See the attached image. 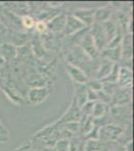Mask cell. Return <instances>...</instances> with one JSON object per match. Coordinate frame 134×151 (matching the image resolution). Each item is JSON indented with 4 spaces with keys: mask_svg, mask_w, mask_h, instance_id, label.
<instances>
[{
    "mask_svg": "<svg viewBox=\"0 0 134 151\" xmlns=\"http://www.w3.org/2000/svg\"><path fill=\"white\" fill-rule=\"evenodd\" d=\"M124 134V129L120 126L108 124L99 128L98 140L100 141H117Z\"/></svg>",
    "mask_w": 134,
    "mask_h": 151,
    "instance_id": "cell-1",
    "label": "cell"
},
{
    "mask_svg": "<svg viewBox=\"0 0 134 151\" xmlns=\"http://www.w3.org/2000/svg\"><path fill=\"white\" fill-rule=\"evenodd\" d=\"M89 33L94 41V45H95V47H96L97 50L99 52V55H100V52L103 50H105L107 45H108L105 33H104L101 24L94 22L89 27Z\"/></svg>",
    "mask_w": 134,
    "mask_h": 151,
    "instance_id": "cell-2",
    "label": "cell"
},
{
    "mask_svg": "<svg viewBox=\"0 0 134 151\" xmlns=\"http://www.w3.org/2000/svg\"><path fill=\"white\" fill-rule=\"evenodd\" d=\"M50 96V88L46 86L33 87L27 93L28 101L32 105H40Z\"/></svg>",
    "mask_w": 134,
    "mask_h": 151,
    "instance_id": "cell-3",
    "label": "cell"
},
{
    "mask_svg": "<svg viewBox=\"0 0 134 151\" xmlns=\"http://www.w3.org/2000/svg\"><path fill=\"white\" fill-rule=\"evenodd\" d=\"M78 47L81 48L82 52H83L90 60H96L97 58L100 57V55H99V52L97 50V48L94 45V41L89 33V30L85 33V35L82 37V40H80Z\"/></svg>",
    "mask_w": 134,
    "mask_h": 151,
    "instance_id": "cell-4",
    "label": "cell"
},
{
    "mask_svg": "<svg viewBox=\"0 0 134 151\" xmlns=\"http://www.w3.org/2000/svg\"><path fill=\"white\" fill-rule=\"evenodd\" d=\"M132 91L131 88H117L111 97V103L114 106H126L131 103Z\"/></svg>",
    "mask_w": 134,
    "mask_h": 151,
    "instance_id": "cell-5",
    "label": "cell"
},
{
    "mask_svg": "<svg viewBox=\"0 0 134 151\" xmlns=\"http://www.w3.org/2000/svg\"><path fill=\"white\" fill-rule=\"evenodd\" d=\"M64 67L65 70H66V73L74 84H86L88 82V77L80 68L67 62L64 64Z\"/></svg>",
    "mask_w": 134,
    "mask_h": 151,
    "instance_id": "cell-6",
    "label": "cell"
},
{
    "mask_svg": "<svg viewBox=\"0 0 134 151\" xmlns=\"http://www.w3.org/2000/svg\"><path fill=\"white\" fill-rule=\"evenodd\" d=\"M86 28V26L84 25L79 19H77L73 14L69 13L66 14V23H65L64 27V33L66 36L73 35L75 33L79 32V31L83 30Z\"/></svg>",
    "mask_w": 134,
    "mask_h": 151,
    "instance_id": "cell-7",
    "label": "cell"
},
{
    "mask_svg": "<svg viewBox=\"0 0 134 151\" xmlns=\"http://www.w3.org/2000/svg\"><path fill=\"white\" fill-rule=\"evenodd\" d=\"M96 8H79L74 10L71 14L79 19L86 27H90L94 23V14Z\"/></svg>",
    "mask_w": 134,
    "mask_h": 151,
    "instance_id": "cell-8",
    "label": "cell"
},
{
    "mask_svg": "<svg viewBox=\"0 0 134 151\" xmlns=\"http://www.w3.org/2000/svg\"><path fill=\"white\" fill-rule=\"evenodd\" d=\"M81 118V113H80V108L77 105L76 101L74 99L72 100V103L70 105L69 109L66 111V113L62 116L61 120H59L60 123H70V122H79Z\"/></svg>",
    "mask_w": 134,
    "mask_h": 151,
    "instance_id": "cell-9",
    "label": "cell"
},
{
    "mask_svg": "<svg viewBox=\"0 0 134 151\" xmlns=\"http://www.w3.org/2000/svg\"><path fill=\"white\" fill-rule=\"evenodd\" d=\"M100 57L102 58L109 60L113 64H119L122 58V52H121V45L113 47H106L100 52Z\"/></svg>",
    "mask_w": 134,
    "mask_h": 151,
    "instance_id": "cell-10",
    "label": "cell"
},
{
    "mask_svg": "<svg viewBox=\"0 0 134 151\" xmlns=\"http://www.w3.org/2000/svg\"><path fill=\"white\" fill-rule=\"evenodd\" d=\"M65 23H66V14H57L55 17H53L47 22V29L48 31H50L52 33L60 32V31L64 30Z\"/></svg>",
    "mask_w": 134,
    "mask_h": 151,
    "instance_id": "cell-11",
    "label": "cell"
},
{
    "mask_svg": "<svg viewBox=\"0 0 134 151\" xmlns=\"http://www.w3.org/2000/svg\"><path fill=\"white\" fill-rule=\"evenodd\" d=\"M121 52H122L121 60L131 63V60H132V33H126L123 36L122 42H121Z\"/></svg>",
    "mask_w": 134,
    "mask_h": 151,
    "instance_id": "cell-12",
    "label": "cell"
},
{
    "mask_svg": "<svg viewBox=\"0 0 134 151\" xmlns=\"http://www.w3.org/2000/svg\"><path fill=\"white\" fill-rule=\"evenodd\" d=\"M132 82H133L132 70L127 69V68L120 67L117 86L119 88H131L132 87Z\"/></svg>",
    "mask_w": 134,
    "mask_h": 151,
    "instance_id": "cell-13",
    "label": "cell"
},
{
    "mask_svg": "<svg viewBox=\"0 0 134 151\" xmlns=\"http://www.w3.org/2000/svg\"><path fill=\"white\" fill-rule=\"evenodd\" d=\"M101 26L103 28V31L105 33L106 40L108 43L115 37V35L118 33V31H121L118 24L114 20H112V19H109V20L105 21V22L101 23Z\"/></svg>",
    "mask_w": 134,
    "mask_h": 151,
    "instance_id": "cell-14",
    "label": "cell"
},
{
    "mask_svg": "<svg viewBox=\"0 0 134 151\" xmlns=\"http://www.w3.org/2000/svg\"><path fill=\"white\" fill-rule=\"evenodd\" d=\"M73 99L76 101L79 108H81L87 102V86L86 84H74V96Z\"/></svg>",
    "mask_w": 134,
    "mask_h": 151,
    "instance_id": "cell-15",
    "label": "cell"
},
{
    "mask_svg": "<svg viewBox=\"0 0 134 151\" xmlns=\"http://www.w3.org/2000/svg\"><path fill=\"white\" fill-rule=\"evenodd\" d=\"M113 63L109 62V60L102 58V60L99 62L98 68H97L96 74H95V79L99 80V81H103L104 79L109 75V73L111 72V69L113 67Z\"/></svg>",
    "mask_w": 134,
    "mask_h": 151,
    "instance_id": "cell-16",
    "label": "cell"
},
{
    "mask_svg": "<svg viewBox=\"0 0 134 151\" xmlns=\"http://www.w3.org/2000/svg\"><path fill=\"white\" fill-rule=\"evenodd\" d=\"M0 55L6 62H10L17 57V47L10 42H3L0 45Z\"/></svg>",
    "mask_w": 134,
    "mask_h": 151,
    "instance_id": "cell-17",
    "label": "cell"
},
{
    "mask_svg": "<svg viewBox=\"0 0 134 151\" xmlns=\"http://www.w3.org/2000/svg\"><path fill=\"white\" fill-rule=\"evenodd\" d=\"M113 14V10L110 6H103L100 8H96L94 14V22L95 23H103L105 21L111 19Z\"/></svg>",
    "mask_w": 134,
    "mask_h": 151,
    "instance_id": "cell-18",
    "label": "cell"
},
{
    "mask_svg": "<svg viewBox=\"0 0 134 151\" xmlns=\"http://www.w3.org/2000/svg\"><path fill=\"white\" fill-rule=\"evenodd\" d=\"M109 111H110V109H109V105H106L104 103H101V102L97 101L94 103L93 111H92L91 117L93 119L101 118V117L107 115V114L109 113Z\"/></svg>",
    "mask_w": 134,
    "mask_h": 151,
    "instance_id": "cell-19",
    "label": "cell"
},
{
    "mask_svg": "<svg viewBox=\"0 0 134 151\" xmlns=\"http://www.w3.org/2000/svg\"><path fill=\"white\" fill-rule=\"evenodd\" d=\"M120 64H114L111 69V72L107 76L105 79L102 81V83H110V84H117L119 70H120Z\"/></svg>",
    "mask_w": 134,
    "mask_h": 151,
    "instance_id": "cell-20",
    "label": "cell"
},
{
    "mask_svg": "<svg viewBox=\"0 0 134 151\" xmlns=\"http://www.w3.org/2000/svg\"><path fill=\"white\" fill-rule=\"evenodd\" d=\"M70 144L71 141L68 138H60L56 141L53 147L56 151H70Z\"/></svg>",
    "mask_w": 134,
    "mask_h": 151,
    "instance_id": "cell-21",
    "label": "cell"
},
{
    "mask_svg": "<svg viewBox=\"0 0 134 151\" xmlns=\"http://www.w3.org/2000/svg\"><path fill=\"white\" fill-rule=\"evenodd\" d=\"M20 21H21L22 27L28 29V30L33 29L34 26H35V23H36V20L34 19V17H32L31 15H29V14H25V15L21 16Z\"/></svg>",
    "mask_w": 134,
    "mask_h": 151,
    "instance_id": "cell-22",
    "label": "cell"
},
{
    "mask_svg": "<svg viewBox=\"0 0 134 151\" xmlns=\"http://www.w3.org/2000/svg\"><path fill=\"white\" fill-rule=\"evenodd\" d=\"M86 86L88 89L92 90L94 92H99L103 89V83L99 80H96V79H89L88 82L86 83Z\"/></svg>",
    "mask_w": 134,
    "mask_h": 151,
    "instance_id": "cell-23",
    "label": "cell"
},
{
    "mask_svg": "<svg viewBox=\"0 0 134 151\" xmlns=\"http://www.w3.org/2000/svg\"><path fill=\"white\" fill-rule=\"evenodd\" d=\"M93 106H94L93 102H86V103H85L83 106L80 108V113H81V116L91 117L92 111H93Z\"/></svg>",
    "mask_w": 134,
    "mask_h": 151,
    "instance_id": "cell-24",
    "label": "cell"
},
{
    "mask_svg": "<svg viewBox=\"0 0 134 151\" xmlns=\"http://www.w3.org/2000/svg\"><path fill=\"white\" fill-rule=\"evenodd\" d=\"M96 93H97V101L101 102V103H104L106 105L111 104V96L110 95L105 93L103 90H101V91H99V92H96Z\"/></svg>",
    "mask_w": 134,
    "mask_h": 151,
    "instance_id": "cell-25",
    "label": "cell"
},
{
    "mask_svg": "<svg viewBox=\"0 0 134 151\" xmlns=\"http://www.w3.org/2000/svg\"><path fill=\"white\" fill-rule=\"evenodd\" d=\"M34 29H35L39 35H45V33L48 31L47 23L44 22V21H41V20L36 21L35 26H34Z\"/></svg>",
    "mask_w": 134,
    "mask_h": 151,
    "instance_id": "cell-26",
    "label": "cell"
},
{
    "mask_svg": "<svg viewBox=\"0 0 134 151\" xmlns=\"http://www.w3.org/2000/svg\"><path fill=\"white\" fill-rule=\"evenodd\" d=\"M87 102H97V93L87 88Z\"/></svg>",
    "mask_w": 134,
    "mask_h": 151,
    "instance_id": "cell-27",
    "label": "cell"
},
{
    "mask_svg": "<svg viewBox=\"0 0 134 151\" xmlns=\"http://www.w3.org/2000/svg\"><path fill=\"white\" fill-rule=\"evenodd\" d=\"M0 135L8 136V131L5 128V126L3 125V123L1 122V120H0Z\"/></svg>",
    "mask_w": 134,
    "mask_h": 151,
    "instance_id": "cell-28",
    "label": "cell"
},
{
    "mask_svg": "<svg viewBox=\"0 0 134 151\" xmlns=\"http://www.w3.org/2000/svg\"><path fill=\"white\" fill-rule=\"evenodd\" d=\"M124 151H133V141L129 140L127 144L124 145Z\"/></svg>",
    "mask_w": 134,
    "mask_h": 151,
    "instance_id": "cell-29",
    "label": "cell"
},
{
    "mask_svg": "<svg viewBox=\"0 0 134 151\" xmlns=\"http://www.w3.org/2000/svg\"><path fill=\"white\" fill-rule=\"evenodd\" d=\"M8 140H9L8 136L0 135V143H1V142H8Z\"/></svg>",
    "mask_w": 134,
    "mask_h": 151,
    "instance_id": "cell-30",
    "label": "cell"
},
{
    "mask_svg": "<svg viewBox=\"0 0 134 151\" xmlns=\"http://www.w3.org/2000/svg\"><path fill=\"white\" fill-rule=\"evenodd\" d=\"M5 64H6V60L1 57V55H0V68H3Z\"/></svg>",
    "mask_w": 134,
    "mask_h": 151,
    "instance_id": "cell-31",
    "label": "cell"
},
{
    "mask_svg": "<svg viewBox=\"0 0 134 151\" xmlns=\"http://www.w3.org/2000/svg\"><path fill=\"white\" fill-rule=\"evenodd\" d=\"M42 151H56V150L54 147H47V146H46V147L43 148Z\"/></svg>",
    "mask_w": 134,
    "mask_h": 151,
    "instance_id": "cell-32",
    "label": "cell"
},
{
    "mask_svg": "<svg viewBox=\"0 0 134 151\" xmlns=\"http://www.w3.org/2000/svg\"><path fill=\"white\" fill-rule=\"evenodd\" d=\"M0 45H1V41H0Z\"/></svg>",
    "mask_w": 134,
    "mask_h": 151,
    "instance_id": "cell-33",
    "label": "cell"
}]
</instances>
